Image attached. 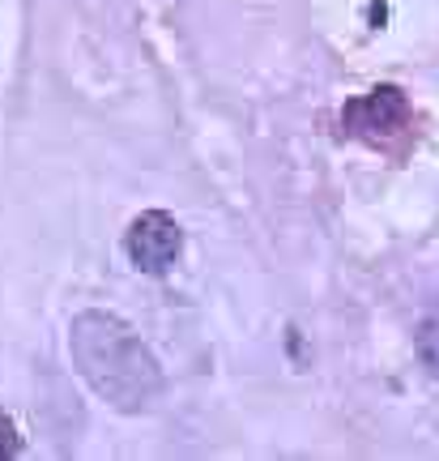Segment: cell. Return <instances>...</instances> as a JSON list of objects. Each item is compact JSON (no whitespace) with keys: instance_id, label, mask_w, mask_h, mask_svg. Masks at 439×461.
Segmentation results:
<instances>
[{"instance_id":"cell-1","label":"cell","mask_w":439,"mask_h":461,"mask_svg":"<svg viewBox=\"0 0 439 461\" xmlns=\"http://www.w3.org/2000/svg\"><path fill=\"white\" fill-rule=\"evenodd\" d=\"M68 359L98 402L120 414L149 411L166 389L163 363L124 316L90 308L68 325Z\"/></svg>"},{"instance_id":"cell-2","label":"cell","mask_w":439,"mask_h":461,"mask_svg":"<svg viewBox=\"0 0 439 461\" xmlns=\"http://www.w3.org/2000/svg\"><path fill=\"white\" fill-rule=\"evenodd\" d=\"M409 129H414L409 95L392 82H380L367 95L345 99V107H342V132L354 137V141H367L375 149H392V141L409 137Z\"/></svg>"},{"instance_id":"cell-3","label":"cell","mask_w":439,"mask_h":461,"mask_svg":"<svg viewBox=\"0 0 439 461\" xmlns=\"http://www.w3.org/2000/svg\"><path fill=\"white\" fill-rule=\"evenodd\" d=\"M179 252H184V227L166 210H146V214L132 218L129 230H124V257L141 274L163 278L166 269L179 261Z\"/></svg>"},{"instance_id":"cell-4","label":"cell","mask_w":439,"mask_h":461,"mask_svg":"<svg viewBox=\"0 0 439 461\" xmlns=\"http://www.w3.org/2000/svg\"><path fill=\"white\" fill-rule=\"evenodd\" d=\"M418 359H423V367L431 372V376L439 380V299L431 303V312L423 316V325H418Z\"/></svg>"},{"instance_id":"cell-5","label":"cell","mask_w":439,"mask_h":461,"mask_svg":"<svg viewBox=\"0 0 439 461\" xmlns=\"http://www.w3.org/2000/svg\"><path fill=\"white\" fill-rule=\"evenodd\" d=\"M22 431H17V423L9 419V414H0V461L4 457H22Z\"/></svg>"}]
</instances>
